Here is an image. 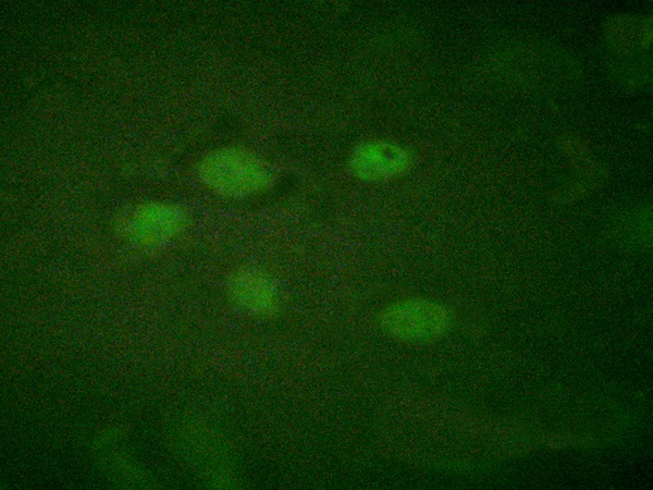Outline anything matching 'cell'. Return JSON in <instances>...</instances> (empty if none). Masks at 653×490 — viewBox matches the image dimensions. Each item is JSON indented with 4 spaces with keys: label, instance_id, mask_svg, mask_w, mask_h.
Returning a JSON list of instances; mask_svg holds the SVG:
<instances>
[{
    "label": "cell",
    "instance_id": "1",
    "mask_svg": "<svg viewBox=\"0 0 653 490\" xmlns=\"http://www.w3.org/2000/svg\"><path fill=\"white\" fill-rule=\"evenodd\" d=\"M197 175L208 189L230 199L262 195L275 182L272 167L256 152L239 146L208 151L197 164Z\"/></svg>",
    "mask_w": 653,
    "mask_h": 490
},
{
    "label": "cell",
    "instance_id": "2",
    "mask_svg": "<svg viewBox=\"0 0 653 490\" xmlns=\"http://www.w3.org/2000/svg\"><path fill=\"white\" fill-rule=\"evenodd\" d=\"M452 309L428 297H403L380 311L378 323L390 339L406 344H427L441 340L454 326Z\"/></svg>",
    "mask_w": 653,
    "mask_h": 490
},
{
    "label": "cell",
    "instance_id": "3",
    "mask_svg": "<svg viewBox=\"0 0 653 490\" xmlns=\"http://www.w3.org/2000/svg\"><path fill=\"white\" fill-rule=\"evenodd\" d=\"M187 212L169 201H144L127 209L119 219L118 232L130 245L155 250L171 244L187 228Z\"/></svg>",
    "mask_w": 653,
    "mask_h": 490
},
{
    "label": "cell",
    "instance_id": "4",
    "mask_svg": "<svg viewBox=\"0 0 653 490\" xmlns=\"http://www.w3.org/2000/svg\"><path fill=\"white\" fill-rule=\"evenodd\" d=\"M415 163L410 147L387 138H368L356 144L348 157L349 174L368 184L384 183L407 174Z\"/></svg>",
    "mask_w": 653,
    "mask_h": 490
},
{
    "label": "cell",
    "instance_id": "5",
    "mask_svg": "<svg viewBox=\"0 0 653 490\" xmlns=\"http://www.w3.org/2000/svg\"><path fill=\"white\" fill-rule=\"evenodd\" d=\"M225 290L234 306L258 319L274 318L283 306L279 284L258 267H238L227 278Z\"/></svg>",
    "mask_w": 653,
    "mask_h": 490
}]
</instances>
